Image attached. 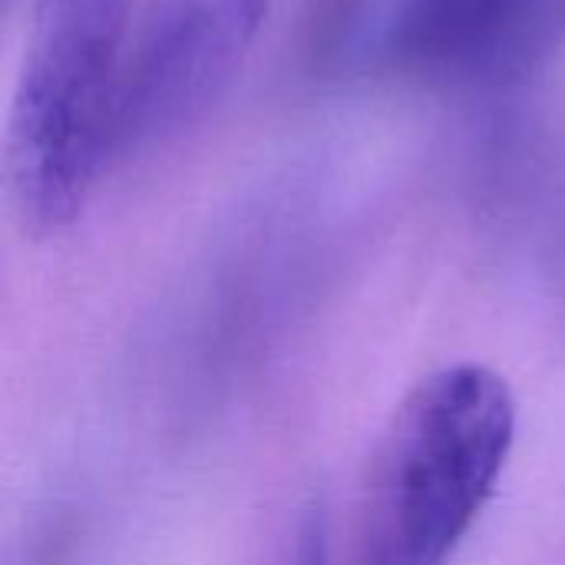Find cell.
I'll return each instance as SVG.
<instances>
[{
    "mask_svg": "<svg viewBox=\"0 0 565 565\" xmlns=\"http://www.w3.org/2000/svg\"><path fill=\"white\" fill-rule=\"evenodd\" d=\"M516 397L487 364L427 374L391 414L364 483L361 565H447L497 490Z\"/></svg>",
    "mask_w": 565,
    "mask_h": 565,
    "instance_id": "6da1fadb",
    "label": "cell"
},
{
    "mask_svg": "<svg viewBox=\"0 0 565 565\" xmlns=\"http://www.w3.org/2000/svg\"><path fill=\"white\" fill-rule=\"evenodd\" d=\"M132 0H40L7 132V182L26 232L76 222L116 159Z\"/></svg>",
    "mask_w": 565,
    "mask_h": 565,
    "instance_id": "7a4b0ae2",
    "label": "cell"
},
{
    "mask_svg": "<svg viewBox=\"0 0 565 565\" xmlns=\"http://www.w3.org/2000/svg\"><path fill=\"white\" fill-rule=\"evenodd\" d=\"M271 0H156L129 30L116 159L166 142L209 113L248 56Z\"/></svg>",
    "mask_w": 565,
    "mask_h": 565,
    "instance_id": "3957f363",
    "label": "cell"
},
{
    "mask_svg": "<svg viewBox=\"0 0 565 565\" xmlns=\"http://www.w3.org/2000/svg\"><path fill=\"white\" fill-rule=\"evenodd\" d=\"M540 0H404L391 50L424 73L493 76Z\"/></svg>",
    "mask_w": 565,
    "mask_h": 565,
    "instance_id": "277c9868",
    "label": "cell"
},
{
    "mask_svg": "<svg viewBox=\"0 0 565 565\" xmlns=\"http://www.w3.org/2000/svg\"><path fill=\"white\" fill-rule=\"evenodd\" d=\"M295 565H331V550H328V526L321 510L311 513L301 526L298 550H295Z\"/></svg>",
    "mask_w": 565,
    "mask_h": 565,
    "instance_id": "5b68a950",
    "label": "cell"
}]
</instances>
